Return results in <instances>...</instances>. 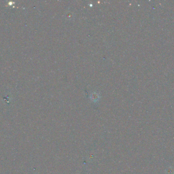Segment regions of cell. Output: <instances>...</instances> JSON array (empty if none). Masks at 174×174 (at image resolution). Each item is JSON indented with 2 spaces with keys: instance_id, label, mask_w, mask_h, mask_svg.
<instances>
[{
  "instance_id": "1",
  "label": "cell",
  "mask_w": 174,
  "mask_h": 174,
  "mask_svg": "<svg viewBox=\"0 0 174 174\" xmlns=\"http://www.w3.org/2000/svg\"><path fill=\"white\" fill-rule=\"evenodd\" d=\"M173 170L171 169V171H170V169H168V171H167V174H173Z\"/></svg>"
}]
</instances>
